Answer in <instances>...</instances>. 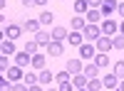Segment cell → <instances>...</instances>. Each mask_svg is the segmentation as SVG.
<instances>
[{
	"label": "cell",
	"mask_w": 124,
	"mask_h": 91,
	"mask_svg": "<svg viewBox=\"0 0 124 91\" xmlns=\"http://www.w3.org/2000/svg\"><path fill=\"white\" fill-rule=\"evenodd\" d=\"M23 5L25 7H32V5H37V0H23Z\"/></svg>",
	"instance_id": "cell-37"
},
{
	"label": "cell",
	"mask_w": 124,
	"mask_h": 91,
	"mask_svg": "<svg viewBox=\"0 0 124 91\" xmlns=\"http://www.w3.org/2000/svg\"><path fill=\"white\" fill-rule=\"evenodd\" d=\"M82 74H85L87 79H97V76H99V67H97L94 62H89V64L85 67V72H82Z\"/></svg>",
	"instance_id": "cell-20"
},
{
	"label": "cell",
	"mask_w": 124,
	"mask_h": 91,
	"mask_svg": "<svg viewBox=\"0 0 124 91\" xmlns=\"http://www.w3.org/2000/svg\"><path fill=\"white\" fill-rule=\"evenodd\" d=\"M99 10H102V15H104V17H112V15L119 10V3H117V0H104Z\"/></svg>",
	"instance_id": "cell-5"
},
{
	"label": "cell",
	"mask_w": 124,
	"mask_h": 91,
	"mask_svg": "<svg viewBox=\"0 0 124 91\" xmlns=\"http://www.w3.org/2000/svg\"><path fill=\"white\" fill-rule=\"evenodd\" d=\"M55 81H57V84H67V81H72V74L67 72V69H62V72L55 74Z\"/></svg>",
	"instance_id": "cell-22"
},
{
	"label": "cell",
	"mask_w": 124,
	"mask_h": 91,
	"mask_svg": "<svg viewBox=\"0 0 124 91\" xmlns=\"http://www.w3.org/2000/svg\"><path fill=\"white\" fill-rule=\"evenodd\" d=\"M119 35H124V20H122V25H119Z\"/></svg>",
	"instance_id": "cell-41"
},
{
	"label": "cell",
	"mask_w": 124,
	"mask_h": 91,
	"mask_svg": "<svg viewBox=\"0 0 124 91\" xmlns=\"http://www.w3.org/2000/svg\"><path fill=\"white\" fill-rule=\"evenodd\" d=\"M65 69H67V72H70L72 76H75V74H82V72H85V67H82V62H79V59H70V62L65 64Z\"/></svg>",
	"instance_id": "cell-12"
},
{
	"label": "cell",
	"mask_w": 124,
	"mask_h": 91,
	"mask_svg": "<svg viewBox=\"0 0 124 91\" xmlns=\"http://www.w3.org/2000/svg\"><path fill=\"white\" fill-rule=\"evenodd\" d=\"M30 91H42V86H37V84H35V86H30Z\"/></svg>",
	"instance_id": "cell-39"
},
{
	"label": "cell",
	"mask_w": 124,
	"mask_h": 91,
	"mask_svg": "<svg viewBox=\"0 0 124 91\" xmlns=\"http://www.w3.org/2000/svg\"><path fill=\"white\" fill-rule=\"evenodd\" d=\"M94 47H97V52H102V54H107L109 49H114V44H112V37H99L97 42H94Z\"/></svg>",
	"instance_id": "cell-7"
},
{
	"label": "cell",
	"mask_w": 124,
	"mask_h": 91,
	"mask_svg": "<svg viewBox=\"0 0 124 91\" xmlns=\"http://www.w3.org/2000/svg\"><path fill=\"white\" fill-rule=\"evenodd\" d=\"M37 20H40V25H42V27H50V25L55 22V15L50 12V10H42V12H40V17H37Z\"/></svg>",
	"instance_id": "cell-17"
},
{
	"label": "cell",
	"mask_w": 124,
	"mask_h": 91,
	"mask_svg": "<svg viewBox=\"0 0 124 91\" xmlns=\"http://www.w3.org/2000/svg\"><path fill=\"white\" fill-rule=\"evenodd\" d=\"M112 67H114V74H117L119 79H124V59H119V62H114Z\"/></svg>",
	"instance_id": "cell-30"
},
{
	"label": "cell",
	"mask_w": 124,
	"mask_h": 91,
	"mask_svg": "<svg viewBox=\"0 0 124 91\" xmlns=\"http://www.w3.org/2000/svg\"><path fill=\"white\" fill-rule=\"evenodd\" d=\"M15 64H17V67H32V54H27L25 49H23V52H17V54H15Z\"/></svg>",
	"instance_id": "cell-11"
},
{
	"label": "cell",
	"mask_w": 124,
	"mask_h": 91,
	"mask_svg": "<svg viewBox=\"0 0 124 91\" xmlns=\"http://www.w3.org/2000/svg\"><path fill=\"white\" fill-rule=\"evenodd\" d=\"M102 20H104V15H102L99 7H89L87 10V22L89 25H102Z\"/></svg>",
	"instance_id": "cell-6"
},
{
	"label": "cell",
	"mask_w": 124,
	"mask_h": 91,
	"mask_svg": "<svg viewBox=\"0 0 124 91\" xmlns=\"http://www.w3.org/2000/svg\"><path fill=\"white\" fill-rule=\"evenodd\" d=\"M62 3H67V0H62Z\"/></svg>",
	"instance_id": "cell-45"
},
{
	"label": "cell",
	"mask_w": 124,
	"mask_h": 91,
	"mask_svg": "<svg viewBox=\"0 0 124 91\" xmlns=\"http://www.w3.org/2000/svg\"><path fill=\"white\" fill-rule=\"evenodd\" d=\"M45 64H47V57H45V54H40V52L32 54V67H35V69H45Z\"/></svg>",
	"instance_id": "cell-21"
},
{
	"label": "cell",
	"mask_w": 124,
	"mask_h": 91,
	"mask_svg": "<svg viewBox=\"0 0 124 91\" xmlns=\"http://www.w3.org/2000/svg\"><path fill=\"white\" fill-rule=\"evenodd\" d=\"M0 69H3V72H8V69H10V67H8V57H5V54L0 57Z\"/></svg>",
	"instance_id": "cell-35"
},
{
	"label": "cell",
	"mask_w": 124,
	"mask_h": 91,
	"mask_svg": "<svg viewBox=\"0 0 124 91\" xmlns=\"http://www.w3.org/2000/svg\"><path fill=\"white\" fill-rule=\"evenodd\" d=\"M37 5H40V7H45V5H47V0H37Z\"/></svg>",
	"instance_id": "cell-40"
},
{
	"label": "cell",
	"mask_w": 124,
	"mask_h": 91,
	"mask_svg": "<svg viewBox=\"0 0 124 91\" xmlns=\"http://www.w3.org/2000/svg\"><path fill=\"white\" fill-rule=\"evenodd\" d=\"M112 44H114L117 49H122V52H124V35H114V37H112Z\"/></svg>",
	"instance_id": "cell-31"
},
{
	"label": "cell",
	"mask_w": 124,
	"mask_h": 91,
	"mask_svg": "<svg viewBox=\"0 0 124 91\" xmlns=\"http://www.w3.org/2000/svg\"><path fill=\"white\" fill-rule=\"evenodd\" d=\"M62 52H65V44L57 42V39H52V42L47 44V54H50V57H60Z\"/></svg>",
	"instance_id": "cell-13"
},
{
	"label": "cell",
	"mask_w": 124,
	"mask_h": 91,
	"mask_svg": "<svg viewBox=\"0 0 124 91\" xmlns=\"http://www.w3.org/2000/svg\"><path fill=\"white\" fill-rule=\"evenodd\" d=\"M87 89H89V91H102V89H104V81H102L99 76H97V79H89V81H87Z\"/></svg>",
	"instance_id": "cell-23"
},
{
	"label": "cell",
	"mask_w": 124,
	"mask_h": 91,
	"mask_svg": "<svg viewBox=\"0 0 124 91\" xmlns=\"http://www.w3.org/2000/svg\"><path fill=\"white\" fill-rule=\"evenodd\" d=\"M72 10H75L77 15H82V12L89 10V3H87V0H75V7H72Z\"/></svg>",
	"instance_id": "cell-25"
},
{
	"label": "cell",
	"mask_w": 124,
	"mask_h": 91,
	"mask_svg": "<svg viewBox=\"0 0 124 91\" xmlns=\"http://www.w3.org/2000/svg\"><path fill=\"white\" fill-rule=\"evenodd\" d=\"M57 89H60V91H75L77 86H75V84H72V81H67V84H60Z\"/></svg>",
	"instance_id": "cell-33"
},
{
	"label": "cell",
	"mask_w": 124,
	"mask_h": 91,
	"mask_svg": "<svg viewBox=\"0 0 124 91\" xmlns=\"http://www.w3.org/2000/svg\"><path fill=\"white\" fill-rule=\"evenodd\" d=\"M32 39H35V42H37L40 47H47L50 42H52V39H50V32H47V30H40V32H37Z\"/></svg>",
	"instance_id": "cell-15"
},
{
	"label": "cell",
	"mask_w": 124,
	"mask_h": 91,
	"mask_svg": "<svg viewBox=\"0 0 124 91\" xmlns=\"http://www.w3.org/2000/svg\"><path fill=\"white\" fill-rule=\"evenodd\" d=\"M37 74H40V84H50V81L55 79V74L50 72V69H40Z\"/></svg>",
	"instance_id": "cell-24"
},
{
	"label": "cell",
	"mask_w": 124,
	"mask_h": 91,
	"mask_svg": "<svg viewBox=\"0 0 124 91\" xmlns=\"http://www.w3.org/2000/svg\"><path fill=\"white\" fill-rule=\"evenodd\" d=\"M70 37V30L67 27H52V39H57V42H62V39Z\"/></svg>",
	"instance_id": "cell-19"
},
{
	"label": "cell",
	"mask_w": 124,
	"mask_h": 91,
	"mask_svg": "<svg viewBox=\"0 0 124 91\" xmlns=\"http://www.w3.org/2000/svg\"><path fill=\"white\" fill-rule=\"evenodd\" d=\"M87 27V17H82V15H75L70 20V30H75V32H82V30Z\"/></svg>",
	"instance_id": "cell-9"
},
{
	"label": "cell",
	"mask_w": 124,
	"mask_h": 91,
	"mask_svg": "<svg viewBox=\"0 0 124 91\" xmlns=\"http://www.w3.org/2000/svg\"><path fill=\"white\" fill-rule=\"evenodd\" d=\"M47 91H60V89H47Z\"/></svg>",
	"instance_id": "cell-44"
},
{
	"label": "cell",
	"mask_w": 124,
	"mask_h": 91,
	"mask_svg": "<svg viewBox=\"0 0 124 91\" xmlns=\"http://www.w3.org/2000/svg\"><path fill=\"white\" fill-rule=\"evenodd\" d=\"M102 81H104V89H117V86H119V76L112 72V74H107V76H102Z\"/></svg>",
	"instance_id": "cell-16"
},
{
	"label": "cell",
	"mask_w": 124,
	"mask_h": 91,
	"mask_svg": "<svg viewBox=\"0 0 124 91\" xmlns=\"http://www.w3.org/2000/svg\"><path fill=\"white\" fill-rule=\"evenodd\" d=\"M20 35H23V27H20V22H10L5 27V37L8 39H17Z\"/></svg>",
	"instance_id": "cell-8"
},
{
	"label": "cell",
	"mask_w": 124,
	"mask_h": 91,
	"mask_svg": "<svg viewBox=\"0 0 124 91\" xmlns=\"http://www.w3.org/2000/svg\"><path fill=\"white\" fill-rule=\"evenodd\" d=\"M114 91H124V81H122V84H119V86H117Z\"/></svg>",
	"instance_id": "cell-42"
},
{
	"label": "cell",
	"mask_w": 124,
	"mask_h": 91,
	"mask_svg": "<svg viewBox=\"0 0 124 91\" xmlns=\"http://www.w3.org/2000/svg\"><path fill=\"white\" fill-rule=\"evenodd\" d=\"M82 35H85V42H92V44H94L99 37H104V35H102V27H99V25H89V22H87V27H85V30H82Z\"/></svg>",
	"instance_id": "cell-1"
},
{
	"label": "cell",
	"mask_w": 124,
	"mask_h": 91,
	"mask_svg": "<svg viewBox=\"0 0 124 91\" xmlns=\"http://www.w3.org/2000/svg\"><path fill=\"white\" fill-rule=\"evenodd\" d=\"M77 91H89V89H87V86H85V89H77Z\"/></svg>",
	"instance_id": "cell-43"
},
{
	"label": "cell",
	"mask_w": 124,
	"mask_h": 91,
	"mask_svg": "<svg viewBox=\"0 0 124 91\" xmlns=\"http://www.w3.org/2000/svg\"><path fill=\"white\" fill-rule=\"evenodd\" d=\"M99 27H102V35H104V37H114V35H117V30H119V25H117L112 17H104Z\"/></svg>",
	"instance_id": "cell-2"
},
{
	"label": "cell",
	"mask_w": 124,
	"mask_h": 91,
	"mask_svg": "<svg viewBox=\"0 0 124 91\" xmlns=\"http://www.w3.org/2000/svg\"><path fill=\"white\" fill-rule=\"evenodd\" d=\"M79 57H82V59H89V62H92V59L97 57V47L92 44V42H85V44L79 47Z\"/></svg>",
	"instance_id": "cell-4"
},
{
	"label": "cell",
	"mask_w": 124,
	"mask_h": 91,
	"mask_svg": "<svg viewBox=\"0 0 124 91\" xmlns=\"http://www.w3.org/2000/svg\"><path fill=\"white\" fill-rule=\"evenodd\" d=\"M70 44L72 47H82V44H85V35H82V32H75V30H70Z\"/></svg>",
	"instance_id": "cell-14"
},
{
	"label": "cell",
	"mask_w": 124,
	"mask_h": 91,
	"mask_svg": "<svg viewBox=\"0 0 124 91\" xmlns=\"http://www.w3.org/2000/svg\"><path fill=\"white\" fill-rule=\"evenodd\" d=\"M117 12L122 15V20H124V3H119V10H117Z\"/></svg>",
	"instance_id": "cell-38"
},
{
	"label": "cell",
	"mask_w": 124,
	"mask_h": 91,
	"mask_svg": "<svg viewBox=\"0 0 124 91\" xmlns=\"http://www.w3.org/2000/svg\"><path fill=\"white\" fill-rule=\"evenodd\" d=\"M0 47H3V54H5V57H10V54H17V52H15V39H8V37H5Z\"/></svg>",
	"instance_id": "cell-18"
},
{
	"label": "cell",
	"mask_w": 124,
	"mask_h": 91,
	"mask_svg": "<svg viewBox=\"0 0 124 91\" xmlns=\"http://www.w3.org/2000/svg\"><path fill=\"white\" fill-rule=\"evenodd\" d=\"M87 81H89V79H87L85 74H75V76H72V84H75L77 89H85V86H87Z\"/></svg>",
	"instance_id": "cell-26"
},
{
	"label": "cell",
	"mask_w": 124,
	"mask_h": 91,
	"mask_svg": "<svg viewBox=\"0 0 124 91\" xmlns=\"http://www.w3.org/2000/svg\"><path fill=\"white\" fill-rule=\"evenodd\" d=\"M37 49H40V44L35 42V39H27V42H25V52L27 54H37Z\"/></svg>",
	"instance_id": "cell-29"
},
{
	"label": "cell",
	"mask_w": 124,
	"mask_h": 91,
	"mask_svg": "<svg viewBox=\"0 0 124 91\" xmlns=\"http://www.w3.org/2000/svg\"><path fill=\"white\" fill-rule=\"evenodd\" d=\"M87 3H89V7H102L104 0H87Z\"/></svg>",
	"instance_id": "cell-36"
},
{
	"label": "cell",
	"mask_w": 124,
	"mask_h": 91,
	"mask_svg": "<svg viewBox=\"0 0 124 91\" xmlns=\"http://www.w3.org/2000/svg\"><path fill=\"white\" fill-rule=\"evenodd\" d=\"M94 64L102 69V67H109V57L107 54H102V52H97V57H94Z\"/></svg>",
	"instance_id": "cell-28"
},
{
	"label": "cell",
	"mask_w": 124,
	"mask_h": 91,
	"mask_svg": "<svg viewBox=\"0 0 124 91\" xmlns=\"http://www.w3.org/2000/svg\"><path fill=\"white\" fill-rule=\"evenodd\" d=\"M23 81L27 84V86H35V84H40V74H32V72H25V79Z\"/></svg>",
	"instance_id": "cell-27"
},
{
	"label": "cell",
	"mask_w": 124,
	"mask_h": 91,
	"mask_svg": "<svg viewBox=\"0 0 124 91\" xmlns=\"http://www.w3.org/2000/svg\"><path fill=\"white\" fill-rule=\"evenodd\" d=\"M13 91H30V86H27L25 81H23V84L17 81V84H13Z\"/></svg>",
	"instance_id": "cell-34"
},
{
	"label": "cell",
	"mask_w": 124,
	"mask_h": 91,
	"mask_svg": "<svg viewBox=\"0 0 124 91\" xmlns=\"http://www.w3.org/2000/svg\"><path fill=\"white\" fill-rule=\"evenodd\" d=\"M5 76H8L13 84H17V81H23V79H25V72H23V67L15 64V67H10L8 72H5Z\"/></svg>",
	"instance_id": "cell-3"
},
{
	"label": "cell",
	"mask_w": 124,
	"mask_h": 91,
	"mask_svg": "<svg viewBox=\"0 0 124 91\" xmlns=\"http://www.w3.org/2000/svg\"><path fill=\"white\" fill-rule=\"evenodd\" d=\"M40 20H25L23 22V32H27V35H37L40 32Z\"/></svg>",
	"instance_id": "cell-10"
},
{
	"label": "cell",
	"mask_w": 124,
	"mask_h": 91,
	"mask_svg": "<svg viewBox=\"0 0 124 91\" xmlns=\"http://www.w3.org/2000/svg\"><path fill=\"white\" fill-rule=\"evenodd\" d=\"M0 91H13V81H10L8 76L3 79V81H0Z\"/></svg>",
	"instance_id": "cell-32"
}]
</instances>
